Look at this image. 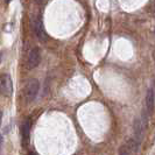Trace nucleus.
I'll return each mask as SVG.
<instances>
[{
  "label": "nucleus",
  "mask_w": 155,
  "mask_h": 155,
  "mask_svg": "<svg viewBox=\"0 0 155 155\" xmlns=\"http://www.w3.org/2000/svg\"><path fill=\"white\" fill-rule=\"evenodd\" d=\"M40 89V83L38 79L35 78H31L28 81V83L26 84L25 89H23V97L27 101H34L39 93Z\"/></svg>",
  "instance_id": "obj_1"
},
{
  "label": "nucleus",
  "mask_w": 155,
  "mask_h": 155,
  "mask_svg": "<svg viewBox=\"0 0 155 155\" xmlns=\"http://www.w3.org/2000/svg\"><path fill=\"white\" fill-rule=\"evenodd\" d=\"M146 127H147V123L142 119H135L134 124H133V132H134V140L141 143L142 140L145 138V133H146Z\"/></svg>",
  "instance_id": "obj_2"
},
{
  "label": "nucleus",
  "mask_w": 155,
  "mask_h": 155,
  "mask_svg": "<svg viewBox=\"0 0 155 155\" xmlns=\"http://www.w3.org/2000/svg\"><path fill=\"white\" fill-rule=\"evenodd\" d=\"M0 92L5 97H11L13 93V84L8 74H4L0 78Z\"/></svg>",
  "instance_id": "obj_3"
},
{
  "label": "nucleus",
  "mask_w": 155,
  "mask_h": 155,
  "mask_svg": "<svg viewBox=\"0 0 155 155\" xmlns=\"http://www.w3.org/2000/svg\"><path fill=\"white\" fill-rule=\"evenodd\" d=\"M41 62V51L39 48H33L29 55H28V61H27V68L28 69H34L36 68Z\"/></svg>",
  "instance_id": "obj_4"
},
{
  "label": "nucleus",
  "mask_w": 155,
  "mask_h": 155,
  "mask_svg": "<svg viewBox=\"0 0 155 155\" xmlns=\"http://www.w3.org/2000/svg\"><path fill=\"white\" fill-rule=\"evenodd\" d=\"M33 29L35 31V34H36V36H38V39L40 41H47L48 40V35H47L46 31H45V27H43V23H42V20H41V18H36L35 20H34V26H33Z\"/></svg>",
  "instance_id": "obj_5"
},
{
  "label": "nucleus",
  "mask_w": 155,
  "mask_h": 155,
  "mask_svg": "<svg viewBox=\"0 0 155 155\" xmlns=\"http://www.w3.org/2000/svg\"><path fill=\"white\" fill-rule=\"evenodd\" d=\"M31 126V123L29 119H27L26 121H23L22 126H21V135H22L23 143H28V141H29Z\"/></svg>",
  "instance_id": "obj_6"
},
{
  "label": "nucleus",
  "mask_w": 155,
  "mask_h": 155,
  "mask_svg": "<svg viewBox=\"0 0 155 155\" xmlns=\"http://www.w3.org/2000/svg\"><path fill=\"white\" fill-rule=\"evenodd\" d=\"M154 87H150L146 94V107L149 113H153L154 111Z\"/></svg>",
  "instance_id": "obj_7"
},
{
  "label": "nucleus",
  "mask_w": 155,
  "mask_h": 155,
  "mask_svg": "<svg viewBox=\"0 0 155 155\" xmlns=\"http://www.w3.org/2000/svg\"><path fill=\"white\" fill-rule=\"evenodd\" d=\"M119 155H134V154L128 149V147L126 145H123L121 147L119 148Z\"/></svg>",
  "instance_id": "obj_8"
},
{
  "label": "nucleus",
  "mask_w": 155,
  "mask_h": 155,
  "mask_svg": "<svg viewBox=\"0 0 155 155\" xmlns=\"http://www.w3.org/2000/svg\"><path fill=\"white\" fill-rule=\"evenodd\" d=\"M2 143H4V139H2V135H0V153L2 149Z\"/></svg>",
  "instance_id": "obj_9"
},
{
  "label": "nucleus",
  "mask_w": 155,
  "mask_h": 155,
  "mask_svg": "<svg viewBox=\"0 0 155 155\" xmlns=\"http://www.w3.org/2000/svg\"><path fill=\"white\" fill-rule=\"evenodd\" d=\"M1 121H2V112L0 111V126H1Z\"/></svg>",
  "instance_id": "obj_10"
},
{
  "label": "nucleus",
  "mask_w": 155,
  "mask_h": 155,
  "mask_svg": "<svg viewBox=\"0 0 155 155\" xmlns=\"http://www.w3.org/2000/svg\"><path fill=\"white\" fill-rule=\"evenodd\" d=\"M29 155H39V154H36L35 152H31V153H29Z\"/></svg>",
  "instance_id": "obj_11"
}]
</instances>
